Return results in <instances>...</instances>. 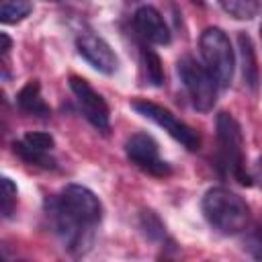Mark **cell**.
<instances>
[{
    "mask_svg": "<svg viewBox=\"0 0 262 262\" xmlns=\"http://www.w3.org/2000/svg\"><path fill=\"white\" fill-rule=\"evenodd\" d=\"M260 35H262V25H260Z\"/></svg>",
    "mask_w": 262,
    "mask_h": 262,
    "instance_id": "cell-23",
    "label": "cell"
},
{
    "mask_svg": "<svg viewBox=\"0 0 262 262\" xmlns=\"http://www.w3.org/2000/svg\"><path fill=\"white\" fill-rule=\"evenodd\" d=\"M133 27H135V31L139 33L141 39H145L147 43H154V45H168L170 39H172L164 16L160 14L158 8H154L149 4H143L135 10Z\"/></svg>",
    "mask_w": 262,
    "mask_h": 262,
    "instance_id": "cell-10",
    "label": "cell"
},
{
    "mask_svg": "<svg viewBox=\"0 0 262 262\" xmlns=\"http://www.w3.org/2000/svg\"><path fill=\"white\" fill-rule=\"evenodd\" d=\"M47 217L61 237L63 248L72 254H82L92 242V231L102 219L98 196L82 184H68L59 194L45 201Z\"/></svg>",
    "mask_w": 262,
    "mask_h": 262,
    "instance_id": "cell-1",
    "label": "cell"
},
{
    "mask_svg": "<svg viewBox=\"0 0 262 262\" xmlns=\"http://www.w3.org/2000/svg\"><path fill=\"white\" fill-rule=\"evenodd\" d=\"M125 154L133 166H137L139 170H143L151 176L162 178V176H168L172 172L170 164L160 158V149H158L156 139L147 133H133L125 141Z\"/></svg>",
    "mask_w": 262,
    "mask_h": 262,
    "instance_id": "cell-7",
    "label": "cell"
},
{
    "mask_svg": "<svg viewBox=\"0 0 262 262\" xmlns=\"http://www.w3.org/2000/svg\"><path fill=\"white\" fill-rule=\"evenodd\" d=\"M131 108L137 111L141 117L154 121L158 127H162L170 137H174L178 143H182L186 149L196 151L201 147V137L196 135V131L192 127H188L184 121L176 119L168 108H164L162 104H156L147 98H135L131 100Z\"/></svg>",
    "mask_w": 262,
    "mask_h": 262,
    "instance_id": "cell-6",
    "label": "cell"
},
{
    "mask_svg": "<svg viewBox=\"0 0 262 262\" xmlns=\"http://www.w3.org/2000/svg\"><path fill=\"white\" fill-rule=\"evenodd\" d=\"M237 45H239V57H242V76L244 82L254 90L258 86V66H256V51L254 43L246 33L237 35Z\"/></svg>",
    "mask_w": 262,
    "mask_h": 262,
    "instance_id": "cell-12",
    "label": "cell"
},
{
    "mask_svg": "<svg viewBox=\"0 0 262 262\" xmlns=\"http://www.w3.org/2000/svg\"><path fill=\"white\" fill-rule=\"evenodd\" d=\"M76 49L78 53L100 74H115L119 68V57L113 51V47L98 35L94 33H82L76 39Z\"/></svg>",
    "mask_w": 262,
    "mask_h": 262,
    "instance_id": "cell-9",
    "label": "cell"
},
{
    "mask_svg": "<svg viewBox=\"0 0 262 262\" xmlns=\"http://www.w3.org/2000/svg\"><path fill=\"white\" fill-rule=\"evenodd\" d=\"M12 147H14V154H16L20 160H25L27 164L41 166V168H53V166H55V160L49 156V151H39V149L27 145L23 139L14 141Z\"/></svg>",
    "mask_w": 262,
    "mask_h": 262,
    "instance_id": "cell-15",
    "label": "cell"
},
{
    "mask_svg": "<svg viewBox=\"0 0 262 262\" xmlns=\"http://www.w3.org/2000/svg\"><path fill=\"white\" fill-rule=\"evenodd\" d=\"M223 10L227 14H231L237 20H250L252 16H256L260 4L258 0H219Z\"/></svg>",
    "mask_w": 262,
    "mask_h": 262,
    "instance_id": "cell-17",
    "label": "cell"
},
{
    "mask_svg": "<svg viewBox=\"0 0 262 262\" xmlns=\"http://www.w3.org/2000/svg\"><path fill=\"white\" fill-rule=\"evenodd\" d=\"M23 141H25L27 145L39 149V151H51L53 145H55L53 137H51L49 133H43V131H31V133H27V135L23 137Z\"/></svg>",
    "mask_w": 262,
    "mask_h": 262,
    "instance_id": "cell-19",
    "label": "cell"
},
{
    "mask_svg": "<svg viewBox=\"0 0 262 262\" xmlns=\"http://www.w3.org/2000/svg\"><path fill=\"white\" fill-rule=\"evenodd\" d=\"M176 72L192 106L201 113H209L215 106L219 88L213 74L205 66H201L192 55H182L176 61Z\"/></svg>",
    "mask_w": 262,
    "mask_h": 262,
    "instance_id": "cell-5",
    "label": "cell"
},
{
    "mask_svg": "<svg viewBox=\"0 0 262 262\" xmlns=\"http://www.w3.org/2000/svg\"><path fill=\"white\" fill-rule=\"evenodd\" d=\"M252 180H256L262 186V160H258L254 164V172H252Z\"/></svg>",
    "mask_w": 262,
    "mask_h": 262,
    "instance_id": "cell-21",
    "label": "cell"
},
{
    "mask_svg": "<svg viewBox=\"0 0 262 262\" xmlns=\"http://www.w3.org/2000/svg\"><path fill=\"white\" fill-rule=\"evenodd\" d=\"M16 207V186L10 178H2V215L10 217Z\"/></svg>",
    "mask_w": 262,
    "mask_h": 262,
    "instance_id": "cell-18",
    "label": "cell"
},
{
    "mask_svg": "<svg viewBox=\"0 0 262 262\" xmlns=\"http://www.w3.org/2000/svg\"><path fill=\"white\" fill-rule=\"evenodd\" d=\"M0 39H2V53H8V49H10V39H8V35H6V33H0Z\"/></svg>",
    "mask_w": 262,
    "mask_h": 262,
    "instance_id": "cell-22",
    "label": "cell"
},
{
    "mask_svg": "<svg viewBox=\"0 0 262 262\" xmlns=\"http://www.w3.org/2000/svg\"><path fill=\"white\" fill-rule=\"evenodd\" d=\"M33 10L31 0H0V20L4 25H14L29 16Z\"/></svg>",
    "mask_w": 262,
    "mask_h": 262,
    "instance_id": "cell-14",
    "label": "cell"
},
{
    "mask_svg": "<svg viewBox=\"0 0 262 262\" xmlns=\"http://www.w3.org/2000/svg\"><path fill=\"white\" fill-rule=\"evenodd\" d=\"M246 250H248L254 258H260V260H262V223L246 237Z\"/></svg>",
    "mask_w": 262,
    "mask_h": 262,
    "instance_id": "cell-20",
    "label": "cell"
},
{
    "mask_svg": "<svg viewBox=\"0 0 262 262\" xmlns=\"http://www.w3.org/2000/svg\"><path fill=\"white\" fill-rule=\"evenodd\" d=\"M16 104L23 113L31 115V117H39V119H47L49 117V106L45 104L43 96H41V84L39 80H29L16 94Z\"/></svg>",
    "mask_w": 262,
    "mask_h": 262,
    "instance_id": "cell-11",
    "label": "cell"
},
{
    "mask_svg": "<svg viewBox=\"0 0 262 262\" xmlns=\"http://www.w3.org/2000/svg\"><path fill=\"white\" fill-rule=\"evenodd\" d=\"M217 166L225 176H231L242 186L252 184V174H248L244 164V137L239 123L229 113H219L217 121Z\"/></svg>",
    "mask_w": 262,
    "mask_h": 262,
    "instance_id": "cell-3",
    "label": "cell"
},
{
    "mask_svg": "<svg viewBox=\"0 0 262 262\" xmlns=\"http://www.w3.org/2000/svg\"><path fill=\"white\" fill-rule=\"evenodd\" d=\"M141 70L145 76V82L151 86H162L164 84V68H162V59L160 55L149 49V47H141Z\"/></svg>",
    "mask_w": 262,
    "mask_h": 262,
    "instance_id": "cell-13",
    "label": "cell"
},
{
    "mask_svg": "<svg viewBox=\"0 0 262 262\" xmlns=\"http://www.w3.org/2000/svg\"><path fill=\"white\" fill-rule=\"evenodd\" d=\"M194 2H203V0H194Z\"/></svg>",
    "mask_w": 262,
    "mask_h": 262,
    "instance_id": "cell-24",
    "label": "cell"
},
{
    "mask_svg": "<svg viewBox=\"0 0 262 262\" xmlns=\"http://www.w3.org/2000/svg\"><path fill=\"white\" fill-rule=\"evenodd\" d=\"M201 209L209 225L225 235L244 231L250 221V207L246 201L223 186L209 188L203 194Z\"/></svg>",
    "mask_w": 262,
    "mask_h": 262,
    "instance_id": "cell-2",
    "label": "cell"
},
{
    "mask_svg": "<svg viewBox=\"0 0 262 262\" xmlns=\"http://www.w3.org/2000/svg\"><path fill=\"white\" fill-rule=\"evenodd\" d=\"M139 229L151 242L166 239V227H164V223L160 221V217L154 211H141V215H139Z\"/></svg>",
    "mask_w": 262,
    "mask_h": 262,
    "instance_id": "cell-16",
    "label": "cell"
},
{
    "mask_svg": "<svg viewBox=\"0 0 262 262\" xmlns=\"http://www.w3.org/2000/svg\"><path fill=\"white\" fill-rule=\"evenodd\" d=\"M199 49L205 61V68L213 74L215 82L219 88H227L233 78V49L229 43V37L219 29V27H207L201 33L199 39Z\"/></svg>",
    "mask_w": 262,
    "mask_h": 262,
    "instance_id": "cell-4",
    "label": "cell"
},
{
    "mask_svg": "<svg viewBox=\"0 0 262 262\" xmlns=\"http://www.w3.org/2000/svg\"><path fill=\"white\" fill-rule=\"evenodd\" d=\"M70 88L76 96V102L82 111V115L88 119V123L92 127H96L102 133H108L111 129V111L106 100L80 76H72L70 78Z\"/></svg>",
    "mask_w": 262,
    "mask_h": 262,
    "instance_id": "cell-8",
    "label": "cell"
}]
</instances>
